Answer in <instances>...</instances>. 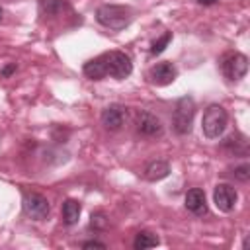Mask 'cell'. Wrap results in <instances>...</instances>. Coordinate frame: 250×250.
Masks as SVG:
<instances>
[{"mask_svg": "<svg viewBox=\"0 0 250 250\" xmlns=\"http://www.w3.org/2000/svg\"><path fill=\"white\" fill-rule=\"evenodd\" d=\"M96 20L104 27L109 29H123L131 23L133 12L129 6H119V4H104L96 10Z\"/></svg>", "mask_w": 250, "mask_h": 250, "instance_id": "6da1fadb", "label": "cell"}, {"mask_svg": "<svg viewBox=\"0 0 250 250\" xmlns=\"http://www.w3.org/2000/svg\"><path fill=\"white\" fill-rule=\"evenodd\" d=\"M227 123H229V115H227V109L219 104H211L205 111H203V119H201V129H203V135L207 139H219L225 129H227Z\"/></svg>", "mask_w": 250, "mask_h": 250, "instance_id": "7a4b0ae2", "label": "cell"}, {"mask_svg": "<svg viewBox=\"0 0 250 250\" xmlns=\"http://www.w3.org/2000/svg\"><path fill=\"white\" fill-rule=\"evenodd\" d=\"M195 115V102L191 96H182L176 102L174 115H172V127L176 135H188L191 133V123Z\"/></svg>", "mask_w": 250, "mask_h": 250, "instance_id": "3957f363", "label": "cell"}, {"mask_svg": "<svg viewBox=\"0 0 250 250\" xmlns=\"http://www.w3.org/2000/svg\"><path fill=\"white\" fill-rule=\"evenodd\" d=\"M104 64H105V76H111L115 80H123L133 72V62L129 55L121 51H109L102 55Z\"/></svg>", "mask_w": 250, "mask_h": 250, "instance_id": "277c9868", "label": "cell"}, {"mask_svg": "<svg viewBox=\"0 0 250 250\" xmlns=\"http://www.w3.org/2000/svg\"><path fill=\"white\" fill-rule=\"evenodd\" d=\"M21 207H23V213L33 221H45L51 211L47 197H43L37 191H25L21 199Z\"/></svg>", "mask_w": 250, "mask_h": 250, "instance_id": "5b68a950", "label": "cell"}, {"mask_svg": "<svg viewBox=\"0 0 250 250\" xmlns=\"http://www.w3.org/2000/svg\"><path fill=\"white\" fill-rule=\"evenodd\" d=\"M221 72L229 80H240L248 72V59L242 53H229L221 61Z\"/></svg>", "mask_w": 250, "mask_h": 250, "instance_id": "8992f818", "label": "cell"}, {"mask_svg": "<svg viewBox=\"0 0 250 250\" xmlns=\"http://www.w3.org/2000/svg\"><path fill=\"white\" fill-rule=\"evenodd\" d=\"M236 199H238V193L229 184H219L213 191V201H215L217 209L223 211V213H230L236 205Z\"/></svg>", "mask_w": 250, "mask_h": 250, "instance_id": "52a82bcc", "label": "cell"}, {"mask_svg": "<svg viewBox=\"0 0 250 250\" xmlns=\"http://www.w3.org/2000/svg\"><path fill=\"white\" fill-rule=\"evenodd\" d=\"M176 76H178V68H176L172 62H168V61L156 62V64L148 70V78H150V82L156 84V86H168V84H172V82L176 80Z\"/></svg>", "mask_w": 250, "mask_h": 250, "instance_id": "ba28073f", "label": "cell"}, {"mask_svg": "<svg viewBox=\"0 0 250 250\" xmlns=\"http://www.w3.org/2000/svg\"><path fill=\"white\" fill-rule=\"evenodd\" d=\"M102 125L109 131H117L121 129V125L125 123L127 119V109L121 105V104H109L104 111H102Z\"/></svg>", "mask_w": 250, "mask_h": 250, "instance_id": "9c48e42d", "label": "cell"}, {"mask_svg": "<svg viewBox=\"0 0 250 250\" xmlns=\"http://www.w3.org/2000/svg\"><path fill=\"white\" fill-rule=\"evenodd\" d=\"M137 131L145 137H160L164 127H162V121L150 113V111H141L137 115Z\"/></svg>", "mask_w": 250, "mask_h": 250, "instance_id": "30bf717a", "label": "cell"}, {"mask_svg": "<svg viewBox=\"0 0 250 250\" xmlns=\"http://www.w3.org/2000/svg\"><path fill=\"white\" fill-rule=\"evenodd\" d=\"M186 209L197 217L207 213V199H205V191L199 188H193L186 193Z\"/></svg>", "mask_w": 250, "mask_h": 250, "instance_id": "8fae6325", "label": "cell"}, {"mask_svg": "<svg viewBox=\"0 0 250 250\" xmlns=\"http://www.w3.org/2000/svg\"><path fill=\"white\" fill-rule=\"evenodd\" d=\"M168 174H170V166H168V162H164V160H152V162H148L146 168H145V178H146L148 182H158V180L166 178Z\"/></svg>", "mask_w": 250, "mask_h": 250, "instance_id": "7c38bea8", "label": "cell"}, {"mask_svg": "<svg viewBox=\"0 0 250 250\" xmlns=\"http://www.w3.org/2000/svg\"><path fill=\"white\" fill-rule=\"evenodd\" d=\"M82 70H84V74H86L90 80H102V78H105V64H104L102 55L90 59V61L84 64Z\"/></svg>", "mask_w": 250, "mask_h": 250, "instance_id": "4fadbf2b", "label": "cell"}, {"mask_svg": "<svg viewBox=\"0 0 250 250\" xmlns=\"http://www.w3.org/2000/svg\"><path fill=\"white\" fill-rule=\"evenodd\" d=\"M80 211H82V207L76 199H66L62 203V221H64V225H68V227L76 225L78 219H80Z\"/></svg>", "mask_w": 250, "mask_h": 250, "instance_id": "5bb4252c", "label": "cell"}, {"mask_svg": "<svg viewBox=\"0 0 250 250\" xmlns=\"http://www.w3.org/2000/svg\"><path fill=\"white\" fill-rule=\"evenodd\" d=\"M133 246L135 250H145V248H152V246H158V236L148 232V230H141L135 240H133Z\"/></svg>", "mask_w": 250, "mask_h": 250, "instance_id": "9a60e30c", "label": "cell"}, {"mask_svg": "<svg viewBox=\"0 0 250 250\" xmlns=\"http://www.w3.org/2000/svg\"><path fill=\"white\" fill-rule=\"evenodd\" d=\"M170 39H172V33H170V31H166L160 39H156V41L150 45V55H160V53L166 49V45L170 43Z\"/></svg>", "mask_w": 250, "mask_h": 250, "instance_id": "2e32d148", "label": "cell"}, {"mask_svg": "<svg viewBox=\"0 0 250 250\" xmlns=\"http://www.w3.org/2000/svg\"><path fill=\"white\" fill-rule=\"evenodd\" d=\"M39 6L45 14H57L62 8V0H39Z\"/></svg>", "mask_w": 250, "mask_h": 250, "instance_id": "e0dca14e", "label": "cell"}, {"mask_svg": "<svg viewBox=\"0 0 250 250\" xmlns=\"http://www.w3.org/2000/svg\"><path fill=\"white\" fill-rule=\"evenodd\" d=\"M234 178H238L240 182H246L248 178H250V166L244 162V164H240V166H236L234 168Z\"/></svg>", "mask_w": 250, "mask_h": 250, "instance_id": "ac0fdd59", "label": "cell"}, {"mask_svg": "<svg viewBox=\"0 0 250 250\" xmlns=\"http://www.w3.org/2000/svg\"><path fill=\"white\" fill-rule=\"evenodd\" d=\"M90 219H92L90 225H92L94 229H105V227H107V221H105V215H104V213H92Z\"/></svg>", "mask_w": 250, "mask_h": 250, "instance_id": "d6986e66", "label": "cell"}, {"mask_svg": "<svg viewBox=\"0 0 250 250\" xmlns=\"http://www.w3.org/2000/svg\"><path fill=\"white\" fill-rule=\"evenodd\" d=\"M82 248H105V244L98 242V240H86V242H82Z\"/></svg>", "mask_w": 250, "mask_h": 250, "instance_id": "ffe728a7", "label": "cell"}, {"mask_svg": "<svg viewBox=\"0 0 250 250\" xmlns=\"http://www.w3.org/2000/svg\"><path fill=\"white\" fill-rule=\"evenodd\" d=\"M12 72H16V62H12V64H8V66L2 68V76H4V78H8Z\"/></svg>", "mask_w": 250, "mask_h": 250, "instance_id": "44dd1931", "label": "cell"}, {"mask_svg": "<svg viewBox=\"0 0 250 250\" xmlns=\"http://www.w3.org/2000/svg\"><path fill=\"white\" fill-rule=\"evenodd\" d=\"M197 4H201V6H213V4H217L219 0H195Z\"/></svg>", "mask_w": 250, "mask_h": 250, "instance_id": "7402d4cb", "label": "cell"}, {"mask_svg": "<svg viewBox=\"0 0 250 250\" xmlns=\"http://www.w3.org/2000/svg\"><path fill=\"white\" fill-rule=\"evenodd\" d=\"M2 16H4V12H2V8H0V21H2Z\"/></svg>", "mask_w": 250, "mask_h": 250, "instance_id": "603a6c76", "label": "cell"}]
</instances>
